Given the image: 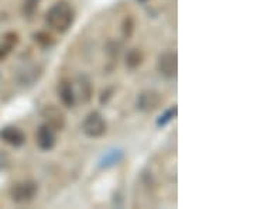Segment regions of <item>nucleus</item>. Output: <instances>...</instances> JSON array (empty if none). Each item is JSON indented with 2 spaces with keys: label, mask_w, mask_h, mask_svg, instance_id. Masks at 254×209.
Instances as JSON below:
<instances>
[{
  "label": "nucleus",
  "mask_w": 254,
  "mask_h": 209,
  "mask_svg": "<svg viewBox=\"0 0 254 209\" xmlns=\"http://www.w3.org/2000/svg\"><path fill=\"white\" fill-rule=\"evenodd\" d=\"M73 20H75V11L72 6L65 0L57 1L50 7L46 14L47 24L58 33H65L66 30H69Z\"/></svg>",
  "instance_id": "obj_1"
},
{
  "label": "nucleus",
  "mask_w": 254,
  "mask_h": 209,
  "mask_svg": "<svg viewBox=\"0 0 254 209\" xmlns=\"http://www.w3.org/2000/svg\"><path fill=\"white\" fill-rule=\"evenodd\" d=\"M38 192V184L31 180L16 182L10 188V198L17 204H26L34 200V197Z\"/></svg>",
  "instance_id": "obj_2"
},
{
  "label": "nucleus",
  "mask_w": 254,
  "mask_h": 209,
  "mask_svg": "<svg viewBox=\"0 0 254 209\" xmlns=\"http://www.w3.org/2000/svg\"><path fill=\"white\" fill-rule=\"evenodd\" d=\"M82 132L91 139H99L106 133V122L99 112H91L82 122Z\"/></svg>",
  "instance_id": "obj_3"
},
{
  "label": "nucleus",
  "mask_w": 254,
  "mask_h": 209,
  "mask_svg": "<svg viewBox=\"0 0 254 209\" xmlns=\"http://www.w3.org/2000/svg\"><path fill=\"white\" fill-rule=\"evenodd\" d=\"M161 103H163V96H161L160 92L153 91V89H147V91H143L138 95L137 108L141 112L151 113L154 110L160 109Z\"/></svg>",
  "instance_id": "obj_4"
},
{
  "label": "nucleus",
  "mask_w": 254,
  "mask_h": 209,
  "mask_svg": "<svg viewBox=\"0 0 254 209\" xmlns=\"http://www.w3.org/2000/svg\"><path fill=\"white\" fill-rule=\"evenodd\" d=\"M158 71L163 76L168 78V79L175 78L177 72H178V57H177V53L165 51V53L160 55V58H158Z\"/></svg>",
  "instance_id": "obj_5"
},
{
  "label": "nucleus",
  "mask_w": 254,
  "mask_h": 209,
  "mask_svg": "<svg viewBox=\"0 0 254 209\" xmlns=\"http://www.w3.org/2000/svg\"><path fill=\"white\" fill-rule=\"evenodd\" d=\"M41 116L46 120V125L54 130H63L65 128V115L63 110L54 105H47L46 108L41 110Z\"/></svg>",
  "instance_id": "obj_6"
},
{
  "label": "nucleus",
  "mask_w": 254,
  "mask_h": 209,
  "mask_svg": "<svg viewBox=\"0 0 254 209\" xmlns=\"http://www.w3.org/2000/svg\"><path fill=\"white\" fill-rule=\"evenodd\" d=\"M36 143L37 145L44 150V151H50L55 147L57 143V136H55V130L53 128H50L48 125H41L36 135Z\"/></svg>",
  "instance_id": "obj_7"
},
{
  "label": "nucleus",
  "mask_w": 254,
  "mask_h": 209,
  "mask_svg": "<svg viewBox=\"0 0 254 209\" xmlns=\"http://www.w3.org/2000/svg\"><path fill=\"white\" fill-rule=\"evenodd\" d=\"M0 139L11 147H21L26 143V135L16 126H6L0 130Z\"/></svg>",
  "instance_id": "obj_8"
},
{
  "label": "nucleus",
  "mask_w": 254,
  "mask_h": 209,
  "mask_svg": "<svg viewBox=\"0 0 254 209\" xmlns=\"http://www.w3.org/2000/svg\"><path fill=\"white\" fill-rule=\"evenodd\" d=\"M58 98L63 102L64 106L66 108H73L76 103V95H75V89H73L72 82L69 79H61L58 83Z\"/></svg>",
  "instance_id": "obj_9"
},
{
  "label": "nucleus",
  "mask_w": 254,
  "mask_h": 209,
  "mask_svg": "<svg viewBox=\"0 0 254 209\" xmlns=\"http://www.w3.org/2000/svg\"><path fill=\"white\" fill-rule=\"evenodd\" d=\"M18 36L16 33H7L3 37V41L0 43V61H3L7 55L10 54V51L17 46Z\"/></svg>",
  "instance_id": "obj_10"
},
{
  "label": "nucleus",
  "mask_w": 254,
  "mask_h": 209,
  "mask_svg": "<svg viewBox=\"0 0 254 209\" xmlns=\"http://www.w3.org/2000/svg\"><path fill=\"white\" fill-rule=\"evenodd\" d=\"M79 98H81L82 102H88V100L92 98V83L91 81L86 78V76H79ZM76 95V96H78Z\"/></svg>",
  "instance_id": "obj_11"
},
{
  "label": "nucleus",
  "mask_w": 254,
  "mask_h": 209,
  "mask_svg": "<svg viewBox=\"0 0 254 209\" xmlns=\"http://www.w3.org/2000/svg\"><path fill=\"white\" fill-rule=\"evenodd\" d=\"M143 60H144V55L143 53L140 51V50H137V48H133V50H130L126 55V65L128 68H137L138 65L143 63Z\"/></svg>",
  "instance_id": "obj_12"
},
{
  "label": "nucleus",
  "mask_w": 254,
  "mask_h": 209,
  "mask_svg": "<svg viewBox=\"0 0 254 209\" xmlns=\"http://www.w3.org/2000/svg\"><path fill=\"white\" fill-rule=\"evenodd\" d=\"M34 40H36V43H38L40 46L43 47H48L51 46L53 43H54V38L51 34H48L46 31H38L34 34Z\"/></svg>",
  "instance_id": "obj_13"
},
{
  "label": "nucleus",
  "mask_w": 254,
  "mask_h": 209,
  "mask_svg": "<svg viewBox=\"0 0 254 209\" xmlns=\"http://www.w3.org/2000/svg\"><path fill=\"white\" fill-rule=\"evenodd\" d=\"M134 18L131 17V16H128V17L125 18V21H123V27H122V31H123V36L126 37V38H130V37L133 36V33H134Z\"/></svg>",
  "instance_id": "obj_14"
},
{
  "label": "nucleus",
  "mask_w": 254,
  "mask_h": 209,
  "mask_svg": "<svg viewBox=\"0 0 254 209\" xmlns=\"http://www.w3.org/2000/svg\"><path fill=\"white\" fill-rule=\"evenodd\" d=\"M175 115H177V108H173V109L167 110L163 118L158 120V126H164V125H167L170 120H173Z\"/></svg>",
  "instance_id": "obj_15"
},
{
  "label": "nucleus",
  "mask_w": 254,
  "mask_h": 209,
  "mask_svg": "<svg viewBox=\"0 0 254 209\" xmlns=\"http://www.w3.org/2000/svg\"><path fill=\"white\" fill-rule=\"evenodd\" d=\"M7 164H9V157L4 154V153H1V151H0V170H1V168H4Z\"/></svg>",
  "instance_id": "obj_16"
},
{
  "label": "nucleus",
  "mask_w": 254,
  "mask_h": 209,
  "mask_svg": "<svg viewBox=\"0 0 254 209\" xmlns=\"http://www.w3.org/2000/svg\"><path fill=\"white\" fill-rule=\"evenodd\" d=\"M140 1H144V0H140Z\"/></svg>",
  "instance_id": "obj_17"
}]
</instances>
